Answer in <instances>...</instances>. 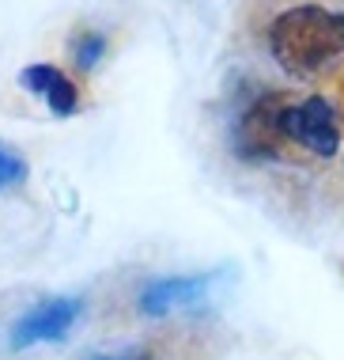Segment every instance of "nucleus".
I'll return each instance as SVG.
<instances>
[{"label": "nucleus", "mask_w": 344, "mask_h": 360, "mask_svg": "<svg viewBox=\"0 0 344 360\" xmlns=\"http://www.w3.org/2000/svg\"><path fill=\"white\" fill-rule=\"evenodd\" d=\"M337 106L326 95H307V99L265 95L239 122V152L246 160H284V148L329 160L337 155Z\"/></svg>", "instance_id": "obj_1"}, {"label": "nucleus", "mask_w": 344, "mask_h": 360, "mask_svg": "<svg viewBox=\"0 0 344 360\" xmlns=\"http://www.w3.org/2000/svg\"><path fill=\"white\" fill-rule=\"evenodd\" d=\"M269 50L295 80H322L344 65V15L318 4L288 8L269 27Z\"/></svg>", "instance_id": "obj_2"}, {"label": "nucleus", "mask_w": 344, "mask_h": 360, "mask_svg": "<svg viewBox=\"0 0 344 360\" xmlns=\"http://www.w3.org/2000/svg\"><path fill=\"white\" fill-rule=\"evenodd\" d=\"M23 179H27V160L12 148V144L0 141V190H12Z\"/></svg>", "instance_id": "obj_7"}, {"label": "nucleus", "mask_w": 344, "mask_h": 360, "mask_svg": "<svg viewBox=\"0 0 344 360\" xmlns=\"http://www.w3.org/2000/svg\"><path fill=\"white\" fill-rule=\"evenodd\" d=\"M80 300L76 296H49L42 304H34L27 315L15 319L8 345L12 349H27V345H42V342H61L72 330V323L80 319Z\"/></svg>", "instance_id": "obj_3"}, {"label": "nucleus", "mask_w": 344, "mask_h": 360, "mask_svg": "<svg viewBox=\"0 0 344 360\" xmlns=\"http://www.w3.org/2000/svg\"><path fill=\"white\" fill-rule=\"evenodd\" d=\"M46 106L49 114H57V118H68V114H76V106H80V87L68 72L57 76V84L46 91Z\"/></svg>", "instance_id": "obj_5"}, {"label": "nucleus", "mask_w": 344, "mask_h": 360, "mask_svg": "<svg viewBox=\"0 0 344 360\" xmlns=\"http://www.w3.org/2000/svg\"><path fill=\"white\" fill-rule=\"evenodd\" d=\"M106 53V38L98 31H80L72 38V61L80 65V69H95L98 61H102Z\"/></svg>", "instance_id": "obj_6"}, {"label": "nucleus", "mask_w": 344, "mask_h": 360, "mask_svg": "<svg viewBox=\"0 0 344 360\" xmlns=\"http://www.w3.org/2000/svg\"><path fill=\"white\" fill-rule=\"evenodd\" d=\"M209 288H212V274L159 277L140 292V311L152 319H163V315H171V311L204 304V300H209Z\"/></svg>", "instance_id": "obj_4"}, {"label": "nucleus", "mask_w": 344, "mask_h": 360, "mask_svg": "<svg viewBox=\"0 0 344 360\" xmlns=\"http://www.w3.org/2000/svg\"><path fill=\"white\" fill-rule=\"evenodd\" d=\"M98 360H152V356H144V353H125V356H98Z\"/></svg>", "instance_id": "obj_9"}, {"label": "nucleus", "mask_w": 344, "mask_h": 360, "mask_svg": "<svg viewBox=\"0 0 344 360\" xmlns=\"http://www.w3.org/2000/svg\"><path fill=\"white\" fill-rule=\"evenodd\" d=\"M57 76H61L57 65H27V69L19 72V87H27L31 95H42L46 99V91L57 84Z\"/></svg>", "instance_id": "obj_8"}]
</instances>
